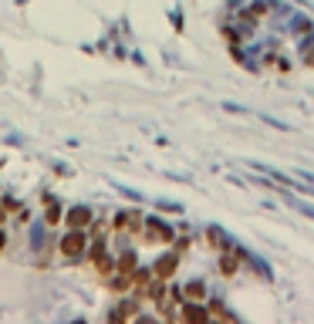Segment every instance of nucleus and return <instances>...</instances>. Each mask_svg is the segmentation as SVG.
Returning a JSON list of instances; mask_svg holds the SVG:
<instances>
[{
    "instance_id": "nucleus-3",
    "label": "nucleus",
    "mask_w": 314,
    "mask_h": 324,
    "mask_svg": "<svg viewBox=\"0 0 314 324\" xmlns=\"http://www.w3.org/2000/svg\"><path fill=\"white\" fill-rule=\"evenodd\" d=\"M44 223H47V226H54V223H61V206H57V200H51V196H47V210H44Z\"/></svg>"
},
{
    "instance_id": "nucleus-4",
    "label": "nucleus",
    "mask_w": 314,
    "mask_h": 324,
    "mask_svg": "<svg viewBox=\"0 0 314 324\" xmlns=\"http://www.w3.org/2000/svg\"><path fill=\"white\" fill-rule=\"evenodd\" d=\"M4 243H7V233H4V226H0V250H4Z\"/></svg>"
},
{
    "instance_id": "nucleus-2",
    "label": "nucleus",
    "mask_w": 314,
    "mask_h": 324,
    "mask_svg": "<svg viewBox=\"0 0 314 324\" xmlns=\"http://www.w3.org/2000/svg\"><path fill=\"white\" fill-rule=\"evenodd\" d=\"M65 220H68V226H75V230H88L91 220H95V213H91L88 206H75V210L68 213Z\"/></svg>"
},
{
    "instance_id": "nucleus-1",
    "label": "nucleus",
    "mask_w": 314,
    "mask_h": 324,
    "mask_svg": "<svg viewBox=\"0 0 314 324\" xmlns=\"http://www.w3.org/2000/svg\"><path fill=\"white\" fill-rule=\"evenodd\" d=\"M88 230H75L71 226V233L65 236V240H57V250H61V257L65 260H81L85 253H88Z\"/></svg>"
}]
</instances>
